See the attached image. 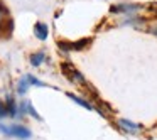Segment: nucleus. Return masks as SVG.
<instances>
[{
	"label": "nucleus",
	"instance_id": "f257e3e1",
	"mask_svg": "<svg viewBox=\"0 0 157 140\" xmlns=\"http://www.w3.org/2000/svg\"><path fill=\"white\" fill-rule=\"evenodd\" d=\"M115 125L118 130L125 133H130V135H139L145 130V127L142 123H137V122H132L128 118H115Z\"/></svg>",
	"mask_w": 157,
	"mask_h": 140
},
{
	"label": "nucleus",
	"instance_id": "f03ea898",
	"mask_svg": "<svg viewBox=\"0 0 157 140\" xmlns=\"http://www.w3.org/2000/svg\"><path fill=\"white\" fill-rule=\"evenodd\" d=\"M9 137H15L19 140H29L32 132L24 125H9Z\"/></svg>",
	"mask_w": 157,
	"mask_h": 140
},
{
	"label": "nucleus",
	"instance_id": "7ed1b4c3",
	"mask_svg": "<svg viewBox=\"0 0 157 140\" xmlns=\"http://www.w3.org/2000/svg\"><path fill=\"white\" fill-rule=\"evenodd\" d=\"M144 5L140 4H115L110 7L112 14H133V12H139Z\"/></svg>",
	"mask_w": 157,
	"mask_h": 140
},
{
	"label": "nucleus",
	"instance_id": "20e7f679",
	"mask_svg": "<svg viewBox=\"0 0 157 140\" xmlns=\"http://www.w3.org/2000/svg\"><path fill=\"white\" fill-rule=\"evenodd\" d=\"M66 96L68 98H71L73 101L76 103V105H79L81 108H85V110H95V105H93L91 101H90L88 98H83V96H78V95H75V93H66Z\"/></svg>",
	"mask_w": 157,
	"mask_h": 140
},
{
	"label": "nucleus",
	"instance_id": "39448f33",
	"mask_svg": "<svg viewBox=\"0 0 157 140\" xmlns=\"http://www.w3.org/2000/svg\"><path fill=\"white\" fill-rule=\"evenodd\" d=\"M34 34H36V37H37L39 41H46V39H48V36H49V27L44 24V22H36Z\"/></svg>",
	"mask_w": 157,
	"mask_h": 140
},
{
	"label": "nucleus",
	"instance_id": "423d86ee",
	"mask_svg": "<svg viewBox=\"0 0 157 140\" xmlns=\"http://www.w3.org/2000/svg\"><path fill=\"white\" fill-rule=\"evenodd\" d=\"M90 44H91V37H83V39H79V41L69 42V51H83V49H86Z\"/></svg>",
	"mask_w": 157,
	"mask_h": 140
},
{
	"label": "nucleus",
	"instance_id": "0eeeda50",
	"mask_svg": "<svg viewBox=\"0 0 157 140\" xmlns=\"http://www.w3.org/2000/svg\"><path fill=\"white\" fill-rule=\"evenodd\" d=\"M5 105H7V112L10 118H17V105H15V100L12 96L5 98Z\"/></svg>",
	"mask_w": 157,
	"mask_h": 140
},
{
	"label": "nucleus",
	"instance_id": "6e6552de",
	"mask_svg": "<svg viewBox=\"0 0 157 140\" xmlns=\"http://www.w3.org/2000/svg\"><path fill=\"white\" fill-rule=\"evenodd\" d=\"M44 61H46V52L44 51H37V52H34V54H31V64L34 66V68L41 66Z\"/></svg>",
	"mask_w": 157,
	"mask_h": 140
},
{
	"label": "nucleus",
	"instance_id": "1a4fd4ad",
	"mask_svg": "<svg viewBox=\"0 0 157 140\" xmlns=\"http://www.w3.org/2000/svg\"><path fill=\"white\" fill-rule=\"evenodd\" d=\"M75 66H73V62H69V61H64V62H61V73L66 76V78L69 79V76L73 74V71H75Z\"/></svg>",
	"mask_w": 157,
	"mask_h": 140
},
{
	"label": "nucleus",
	"instance_id": "9d476101",
	"mask_svg": "<svg viewBox=\"0 0 157 140\" xmlns=\"http://www.w3.org/2000/svg\"><path fill=\"white\" fill-rule=\"evenodd\" d=\"M27 89H29V81H27V78H22L17 85V93L21 96H24L25 93H27Z\"/></svg>",
	"mask_w": 157,
	"mask_h": 140
},
{
	"label": "nucleus",
	"instance_id": "9b49d317",
	"mask_svg": "<svg viewBox=\"0 0 157 140\" xmlns=\"http://www.w3.org/2000/svg\"><path fill=\"white\" fill-rule=\"evenodd\" d=\"M27 78V81H29V85H34V86H37V88H44V86H48L46 83H42L41 79H37L36 76H32V74H29V76H25Z\"/></svg>",
	"mask_w": 157,
	"mask_h": 140
},
{
	"label": "nucleus",
	"instance_id": "f8f14e48",
	"mask_svg": "<svg viewBox=\"0 0 157 140\" xmlns=\"http://www.w3.org/2000/svg\"><path fill=\"white\" fill-rule=\"evenodd\" d=\"M27 113H29V115L32 116V118L39 120V122H41V120H42V116H41V115H39V113H37V110H36L34 106H32V103H31V101H27Z\"/></svg>",
	"mask_w": 157,
	"mask_h": 140
},
{
	"label": "nucleus",
	"instance_id": "ddd939ff",
	"mask_svg": "<svg viewBox=\"0 0 157 140\" xmlns=\"http://www.w3.org/2000/svg\"><path fill=\"white\" fill-rule=\"evenodd\" d=\"M5 116H9L7 105H5V101H2V100H0V118H5Z\"/></svg>",
	"mask_w": 157,
	"mask_h": 140
}]
</instances>
